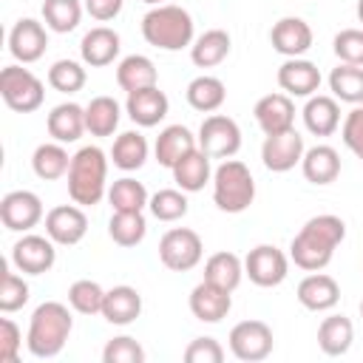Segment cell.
I'll return each instance as SVG.
<instances>
[{"mask_svg":"<svg viewBox=\"0 0 363 363\" xmlns=\"http://www.w3.org/2000/svg\"><path fill=\"white\" fill-rule=\"evenodd\" d=\"M346 238V224L340 216H332V213H323V216H312L301 233L292 238L289 244V261H295V267L306 269V272H320L337 244Z\"/></svg>","mask_w":363,"mask_h":363,"instance_id":"6da1fadb","label":"cell"},{"mask_svg":"<svg viewBox=\"0 0 363 363\" xmlns=\"http://www.w3.org/2000/svg\"><path fill=\"white\" fill-rule=\"evenodd\" d=\"M71 329H74V318H71L68 306L60 303V301H45V303H40V306L31 312L26 346H28V352H31L34 357H40V360L57 357V354L65 349Z\"/></svg>","mask_w":363,"mask_h":363,"instance_id":"7a4b0ae2","label":"cell"},{"mask_svg":"<svg viewBox=\"0 0 363 363\" xmlns=\"http://www.w3.org/2000/svg\"><path fill=\"white\" fill-rule=\"evenodd\" d=\"M68 196L79 207H94L108 196V159L96 145H85L71 156Z\"/></svg>","mask_w":363,"mask_h":363,"instance_id":"3957f363","label":"cell"},{"mask_svg":"<svg viewBox=\"0 0 363 363\" xmlns=\"http://www.w3.org/2000/svg\"><path fill=\"white\" fill-rule=\"evenodd\" d=\"M142 37L147 45L162 51H182L193 45V17L187 9L162 3L142 17Z\"/></svg>","mask_w":363,"mask_h":363,"instance_id":"277c9868","label":"cell"},{"mask_svg":"<svg viewBox=\"0 0 363 363\" xmlns=\"http://www.w3.org/2000/svg\"><path fill=\"white\" fill-rule=\"evenodd\" d=\"M255 199V179L238 159H224L213 170V201L221 213H244Z\"/></svg>","mask_w":363,"mask_h":363,"instance_id":"5b68a950","label":"cell"},{"mask_svg":"<svg viewBox=\"0 0 363 363\" xmlns=\"http://www.w3.org/2000/svg\"><path fill=\"white\" fill-rule=\"evenodd\" d=\"M0 96L3 102L17 111V113H34L43 99H45V88L40 82L37 74H31L23 65H6L0 71Z\"/></svg>","mask_w":363,"mask_h":363,"instance_id":"8992f818","label":"cell"},{"mask_svg":"<svg viewBox=\"0 0 363 363\" xmlns=\"http://www.w3.org/2000/svg\"><path fill=\"white\" fill-rule=\"evenodd\" d=\"M201 255H204L201 235L190 227H173L159 241V261L173 272H187L199 267Z\"/></svg>","mask_w":363,"mask_h":363,"instance_id":"52a82bcc","label":"cell"},{"mask_svg":"<svg viewBox=\"0 0 363 363\" xmlns=\"http://www.w3.org/2000/svg\"><path fill=\"white\" fill-rule=\"evenodd\" d=\"M196 139H199V147L210 159H233L241 150V128L235 119H230L224 113L204 116Z\"/></svg>","mask_w":363,"mask_h":363,"instance_id":"ba28073f","label":"cell"},{"mask_svg":"<svg viewBox=\"0 0 363 363\" xmlns=\"http://www.w3.org/2000/svg\"><path fill=\"white\" fill-rule=\"evenodd\" d=\"M230 352L244 363H258L272 354L275 337L264 320H241L230 329Z\"/></svg>","mask_w":363,"mask_h":363,"instance_id":"9c48e42d","label":"cell"},{"mask_svg":"<svg viewBox=\"0 0 363 363\" xmlns=\"http://www.w3.org/2000/svg\"><path fill=\"white\" fill-rule=\"evenodd\" d=\"M244 275L255 286H264V289L278 286L289 275V258L272 244H258L244 258Z\"/></svg>","mask_w":363,"mask_h":363,"instance_id":"30bf717a","label":"cell"},{"mask_svg":"<svg viewBox=\"0 0 363 363\" xmlns=\"http://www.w3.org/2000/svg\"><path fill=\"white\" fill-rule=\"evenodd\" d=\"M0 221L11 233H28L43 221V201L31 190H11L0 199Z\"/></svg>","mask_w":363,"mask_h":363,"instance_id":"8fae6325","label":"cell"},{"mask_svg":"<svg viewBox=\"0 0 363 363\" xmlns=\"http://www.w3.org/2000/svg\"><path fill=\"white\" fill-rule=\"evenodd\" d=\"M57 261V244L48 235H34L26 233L14 247H11V264L23 275H43L54 267Z\"/></svg>","mask_w":363,"mask_h":363,"instance_id":"7c38bea8","label":"cell"},{"mask_svg":"<svg viewBox=\"0 0 363 363\" xmlns=\"http://www.w3.org/2000/svg\"><path fill=\"white\" fill-rule=\"evenodd\" d=\"M303 150H306L303 147V136L295 128H289V130H281V133H272V136L264 139V145H261V162L272 173H286L295 164H301Z\"/></svg>","mask_w":363,"mask_h":363,"instance_id":"4fadbf2b","label":"cell"},{"mask_svg":"<svg viewBox=\"0 0 363 363\" xmlns=\"http://www.w3.org/2000/svg\"><path fill=\"white\" fill-rule=\"evenodd\" d=\"M88 233V216L79 204H60L45 213V235L60 247H74Z\"/></svg>","mask_w":363,"mask_h":363,"instance_id":"5bb4252c","label":"cell"},{"mask_svg":"<svg viewBox=\"0 0 363 363\" xmlns=\"http://www.w3.org/2000/svg\"><path fill=\"white\" fill-rule=\"evenodd\" d=\"M45 28L48 26H43L34 17L17 20L11 26V31H9V51H11V57L17 62H23V65L37 62L45 54V48H48V31Z\"/></svg>","mask_w":363,"mask_h":363,"instance_id":"9a60e30c","label":"cell"},{"mask_svg":"<svg viewBox=\"0 0 363 363\" xmlns=\"http://www.w3.org/2000/svg\"><path fill=\"white\" fill-rule=\"evenodd\" d=\"M252 113H255V122L264 130V136L289 130L295 125V102H292L289 94H267V96H261L255 102Z\"/></svg>","mask_w":363,"mask_h":363,"instance_id":"2e32d148","label":"cell"},{"mask_svg":"<svg viewBox=\"0 0 363 363\" xmlns=\"http://www.w3.org/2000/svg\"><path fill=\"white\" fill-rule=\"evenodd\" d=\"M269 43L286 60L289 57H303L312 48V28L301 17H281L269 31Z\"/></svg>","mask_w":363,"mask_h":363,"instance_id":"e0dca14e","label":"cell"},{"mask_svg":"<svg viewBox=\"0 0 363 363\" xmlns=\"http://www.w3.org/2000/svg\"><path fill=\"white\" fill-rule=\"evenodd\" d=\"M278 85L289 96H306L309 99L320 88V71L315 62H309L303 57H289L278 68Z\"/></svg>","mask_w":363,"mask_h":363,"instance_id":"ac0fdd59","label":"cell"},{"mask_svg":"<svg viewBox=\"0 0 363 363\" xmlns=\"http://www.w3.org/2000/svg\"><path fill=\"white\" fill-rule=\"evenodd\" d=\"M125 111H128V116L139 128H153V125H159L167 116L170 102H167V94L159 91V85H150V88H142V91L128 94Z\"/></svg>","mask_w":363,"mask_h":363,"instance_id":"d6986e66","label":"cell"},{"mask_svg":"<svg viewBox=\"0 0 363 363\" xmlns=\"http://www.w3.org/2000/svg\"><path fill=\"white\" fill-rule=\"evenodd\" d=\"M298 303L309 312H329L340 301V286L326 272H312L298 284Z\"/></svg>","mask_w":363,"mask_h":363,"instance_id":"ffe728a7","label":"cell"},{"mask_svg":"<svg viewBox=\"0 0 363 363\" xmlns=\"http://www.w3.org/2000/svg\"><path fill=\"white\" fill-rule=\"evenodd\" d=\"M233 309V298L227 289L210 284V281H201L193 286L190 292V312L196 320H204V323H218L221 318H227V312Z\"/></svg>","mask_w":363,"mask_h":363,"instance_id":"44dd1931","label":"cell"},{"mask_svg":"<svg viewBox=\"0 0 363 363\" xmlns=\"http://www.w3.org/2000/svg\"><path fill=\"white\" fill-rule=\"evenodd\" d=\"M119 48H122L119 34L108 26H96V28L85 31V37L79 43V57L91 68H105L119 57Z\"/></svg>","mask_w":363,"mask_h":363,"instance_id":"7402d4cb","label":"cell"},{"mask_svg":"<svg viewBox=\"0 0 363 363\" xmlns=\"http://www.w3.org/2000/svg\"><path fill=\"white\" fill-rule=\"evenodd\" d=\"M142 315V295L139 289L119 284L113 289H105V301H102V318L113 326H128Z\"/></svg>","mask_w":363,"mask_h":363,"instance_id":"603a6c76","label":"cell"},{"mask_svg":"<svg viewBox=\"0 0 363 363\" xmlns=\"http://www.w3.org/2000/svg\"><path fill=\"white\" fill-rule=\"evenodd\" d=\"M45 128H48L54 142L71 145L88 130L85 128V108L77 105V102H60V105L51 108V113L45 119Z\"/></svg>","mask_w":363,"mask_h":363,"instance_id":"cb8c5ba5","label":"cell"},{"mask_svg":"<svg viewBox=\"0 0 363 363\" xmlns=\"http://www.w3.org/2000/svg\"><path fill=\"white\" fill-rule=\"evenodd\" d=\"M303 125L315 136H332L340 128V105L335 96L326 94H312L303 105Z\"/></svg>","mask_w":363,"mask_h":363,"instance_id":"d4e9b609","label":"cell"},{"mask_svg":"<svg viewBox=\"0 0 363 363\" xmlns=\"http://www.w3.org/2000/svg\"><path fill=\"white\" fill-rule=\"evenodd\" d=\"M170 170H173V182H176L179 190H184V193H199V190H204L207 182H213L210 156H207L201 147H196V150H190L187 156H182Z\"/></svg>","mask_w":363,"mask_h":363,"instance_id":"484cf974","label":"cell"},{"mask_svg":"<svg viewBox=\"0 0 363 363\" xmlns=\"http://www.w3.org/2000/svg\"><path fill=\"white\" fill-rule=\"evenodd\" d=\"M301 170H303V179L312 184H332L340 176V153L332 145H315L303 150Z\"/></svg>","mask_w":363,"mask_h":363,"instance_id":"4316f807","label":"cell"},{"mask_svg":"<svg viewBox=\"0 0 363 363\" xmlns=\"http://www.w3.org/2000/svg\"><path fill=\"white\" fill-rule=\"evenodd\" d=\"M199 147V139L184 128V125H167L159 136H156V145H153V153H156V162L162 167H173L182 156H187L190 150Z\"/></svg>","mask_w":363,"mask_h":363,"instance_id":"83f0119b","label":"cell"},{"mask_svg":"<svg viewBox=\"0 0 363 363\" xmlns=\"http://www.w3.org/2000/svg\"><path fill=\"white\" fill-rule=\"evenodd\" d=\"M116 82H119V88L125 94H133V91L159 85V71H156V65H153L150 57H145V54H128L116 65Z\"/></svg>","mask_w":363,"mask_h":363,"instance_id":"f1b7e54d","label":"cell"},{"mask_svg":"<svg viewBox=\"0 0 363 363\" xmlns=\"http://www.w3.org/2000/svg\"><path fill=\"white\" fill-rule=\"evenodd\" d=\"M230 45H233V40H230V34L224 28H207L204 34H199L193 40L190 60L199 68H216V65H221L227 60Z\"/></svg>","mask_w":363,"mask_h":363,"instance_id":"f546056e","label":"cell"},{"mask_svg":"<svg viewBox=\"0 0 363 363\" xmlns=\"http://www.w3.org/2000/svg\"><path fill=\"white\" fill-rule=\"evenodd\" d=\"M352 340H354V326L346 315H329L320 320L318 326V346L323 354L329 357H340L352 349Z\"/></svg>","mask_w":363,"mask_h":363,"instance_id":"4dcf8cb0","label":"cell"},{"mask_svg":"<svg viewBox=\"0 0 363 363\" xmlns=\"http://www.w3.org/2000/svg\"><path fill=\"white\" fill-rule=\"evenodd\" d=\"M227 99V88L218 77L213 74H201L196 79H190L187 85V105L193 111H201V113H216Z\"/></svg>","mask_w":363,"mask_h":363,"instance_id":"1f68e13d","label":"cell"},{"mask_svg":"<svg viewBox=\"0 0 363 363\" xmlns=\"http://www.w3.org/2000/svg\"><path fill=\"white\" fill-rule=\"evenodd\" d=\"M119 119H122V111L113 96L102 94L85 105V128L91 136H113V130L119 128Z\"/></svg>","mask_w":363,"mask_h":363,"instance_id":"d6a6232c","label":"cell"},{"mask_svg":"<svg viewBox=\"0 0 363 363\" xmlns=\"http://www.w3.org/2000/svg\"><path fill=\"white\" fill-rule=\"evenodd\" d=\"M31 167H34L37 179L54 182V179L68 176L71 156H68V150L62 147V142H43V145H37V150H34V156H31Z\"/></svg>","mask_w":363,"mask_h":363,"instance_id":"836d02e7","label":"cell"},{"mask_svg":"<svg viewBox=\"0 0 363 363\" xmlns=\"http://www.w3.org/2000/svg\"><path fill=\"white\" fill-rule=\"evenodd\" d=\"M241 278H244V261L235 252L221 250V252L210 255L207 264H204V281H210V284H216L227 292L238 289Z\"/></svg>","mask_w":363,"mask_h":363,"instance_id":"e575fe53","label":"cell"},{"mask_svg":"<svg viewBox=\"0 0 363 363\" xmlns=\"http://www.w3.org/2000/svg\"><path fill=\"white\" fill-rule=\"evenodd\" d=\"M147 139L139 133V130H125L113 139V147H111V159L119 170L130 173V170H139L145 162H147Z\"/></svg>","mask_w":363,"mask_h":363,"instance_id":"d590c367","label":"cell"},{"mask_svg":"<svg viewBox=\"0 0 363 363\" xmlns=\"http://www.w3.org/2000/svg\"><path fill=\"white\" fill-rule=\"evenodd\" d=\"M108 235L119 247H136L147 235V221L142 210H119L108 221Z\"/></svg>","mask_w":363,"mask_h":363,"instance_id":"8d00e7d4","label":"cell"},{"mask_svg":"<svg viewBox=\"0 0 363 363\" xmlns=\"http://www.w3.org/2000/svg\"><path fill=\"white\" fill-rule=\"evenodd\" d=\"M329 88L332 96L349 105H363V65H349L340 62L329 74Z\"/></svg>","mask_w":363,"mask_h":363,"instance_id":"74e56055","label":"cell"},{"mask_svg":"<svg viewBox=\"0 0 363 363\" xmlns=\"http://www.w3.org/2000/svg\"><path fill=\"white\" fill-rule=\"evenodd\" d=\"M82 9L79 0H43V23L57 34H68L79 26Z\"/></svg>","mask_w":363,"mask_h":363,"instance_id":"f35d334b","label":"cell"},{"mask_svg":"<svg viewBox=\"0 0 363 363\" xmlns=\"http://www.w3.org/2000/svg\"><path fill=\"white\" fill-rule=\"evenodd\" d=\"M108 201H111L113 213H119V210H145L150 196H147L142 182H136L130 176H122L108 187Z\"/></svg>","mask_w":363,"mask_h":363,"instance_id":"ab89813d","label":"cell"},{"mask_svg":"<svg viewBox=\"0 0 363 363\" xmlns=\"http://www.w3.org/2000/svg\"><path fill=\"white\" fill-rule=\"evenodd\" d=\"M102 301L105 289L91 278H79L68 286V303L79 315H102Z\"/></svg>","mask_w":363,"mask_h":363,"instance_id":"60d3db41","label":"cell"},{"mask_svg":"<svg viewBox=\"0 0 363 363\" xmlns=\"http://www.w3.org/2000/svg\"><path fill=\"white\" fill-rule=\"evenodd\" d=\"M88 74L82 68V62L77 60H57L51 68H48V85L60 94H77L82 91Z\"/></svg>","mask_w":363,"mask_h":363,"instance_id":"b9f144b4","label":"cell"},{"mask_svg":"<svg viewBox=\"0 0 363 363\" xmlns=\"http://www.w3.org/2000/svg\"><path fill=\"white\" fill-rule=\"evenodd\" d=\"M147 207H150L153 218H159V221H179L187 216V196H184V190L164 187L150 196Z\"/></svg>","mask_w":363,"mask_h":363,"instance_id":"7bdbcfd3","label":"cell"},{"mask_svg":"<svg viewBox=\"0 0 363 363\" xmlns=\"http://www.w3.org/2000/svg\"><path fill=\"white\" fill-rule=\"evenodd\" d=\"M0 312L9 315V312H17L28 303V284L23 281V275L11 272L6 264L0 269Z\"/></svg>","mask_w":363,"mask_h":363,"instance_id":"ee69618b","label":"cell"},{"mask_svg":"<svg viewBox=\"0 0 363 363\" xmlns=\"http://www.w3.org/2000/svg\"><path fill=\"white\" fill-rule=\"evenodd\" d=\"M102 360L105 363H142L145 360V349L136 337L130 335H119V337H111L102 349Z\"/></svg>","mask_w":363,"mask_h":363,"instance_id":"f6af8a7d","label":"cell"},{"mask_svg":"<svg viewBox=\"0 0 363 363\" xmlns=\"http://www.w3.org/2000/svg\"><path fill=\"white\" fill-rule=\"evenodd\" d=\"M332 48L340 62L349 65H363V28H343L335 34Z\"/></svg>","mask_w":363,"mask_h":363,"instance_id":"bcb514c9","label":"cell"},{"mask_svg":"<svg viewBox=\"0 0 363 363\" xmlns=\"http://www.w3.org/2000/svg\"><path fill=\"white\" fill-rule=\"evenodd\" d=\"M340 136H343V145L363 162V105H354L343 125H340Z\"/></svg>","mask_w":363,"mask_h":363,"instance_id":"7dc6e473","label":"cell"},{"mask_svg":"<svg viewBox=\"0 0 363 363\" xmlns=\"http://www.w3.org/2000/svg\"><path fill=\"white\" fill-rule=\"evenodd\" d=\"M23 332L11 318H0V363H17Z\"/></svg>","mask_w":363,"mask_h":363,"instance_id":"c3c4849f","label":"cell"},{"mask_svg":"<svg viewBox=\"0 0 363 363\" xmlns=\"http://www.w3.org/2000/svg\"><path fill=\"white\" fill-rule=\"evenodd\" d=\"M184 360L187 363H221L224 360V349L216 337H196L187 343L184 349Z\"/></svg>","mask_w":363,"mask_h":363,"instance_id":"681fc988","label":"cell"},{"mask_svg":"<svg viewBox=\"0 0 363 363\" xmlns=\"http://www.w3.org/2000/svg\"><path fill=\"white\" fill-rule=\"evenodd\" d=\"M122 6H125V0H85V11L99 23H108V20L119 17Z\"/></svg>","mask_w":363,"mask_h":363,"instance_id":"f907efd6","label":"cell"},{"mask_svg":"<svg viewBox=\"0 0 363 363\" xmlns=\"http://www.w3.org/2000/svg\"><path fill=\"white\" fill-rule=\"evenodd\" d=\"M357 20L363 23V0H357Z\"/></svg>","mask_w":363,"mask_h":363,"instance_id":"816d5d0a","label":"cell"},{"mask_svg":"<svg viewBox=\"0 0 363 363\" xmlns=\"http://www.w3.org/2000/svg\"><path fill=\"white\" fill-rule=\"evenodd\" d=\"M142 3H147V6H162L164 0H142Z\"/></svg>","mask_w":363,"mask_h":363,"instance_id":"f5cc1de1","label":"cell"},{"mask_svg":"<svg viewBox=\"0 0 363 363\" xmlns=\"http://www.w3.org/2000/svg\"><path fill=\"white\" fill-rule=\"evenodd\" d=\"M360 318H363V301H360Z\"/></svg>","mask_w":363,"mask_h":363,"instance_id":"db71d44e","label":"cell"}]
</instances>
